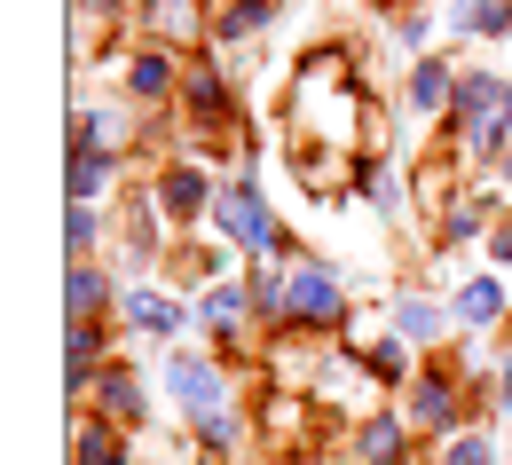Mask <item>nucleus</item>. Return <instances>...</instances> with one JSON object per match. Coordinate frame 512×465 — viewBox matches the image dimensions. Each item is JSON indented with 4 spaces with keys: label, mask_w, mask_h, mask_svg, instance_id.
<instances>
[{
    "label": "nucleus",
    "mask_w": 512,
    "mask_h": 465,
    "mask_svg": "<svg viewBox=\"0 0 512 465\" xmlns=\"http://www.w3.org/2000/svg\"><path fill=\"white\" fill-rule=\"evenodd\" d=\"M213 221H221V237H229V245L276 253V221H268V205H260V182H229V190L213 198Z\"/></svg>",
    "instance_id": "1"
},
{
    "label": "nucleus",
    "mask_w": 512,
    "mask_h": 465,
    "mask_svg": "<svg viewBox=\"0 0 512 465\" xmlns=\"http://www.w3.org/2000/svg\"><path fill=\"white\" fill-rule=\"evenodd\" d=\"M347 316V292L331 268H292L284 276V324H339Z\"/></svg>",
    "instance_id": "2"
},
{
    "label": "nucleus",
    "mask_w": 512,
    "mask_h": 465,
    "mask_svg": "<svg viewBox=\"0 0 512 465\" xmlns=\"http://www.w3.org/2000/svg\"><path fill=\"white\" fill-rule=\"evenodd\" d=\"M166 387H174V402H182L190 418H221V410H229V379H221L205 355H174V363H166Z\"/></svg>",
    "instance_id": "3"
},
{
    "label": "nucleus",
    "mask_w": 512,
    "mask_h": 465,
    "mask_svg": "<svg viewBox=\"0 0 512 465\" xmlns=\"http://www.w3.org/2000/svg\"><path fill=\"white\" fill-rule=\"evenodd\" d=\"M150 205H158L166 221H197V213L213 205V182H205V166H166V174H158V190H150Z\"/></svg>",
    "instance_id": "4"
},
{
    "label": "nucleus",
    "mask_w": 512,
    "mask_h": 465,
    "mask_svg": "<svg viewBox=\"0 0 512 465\" xmlns=\"http://www.w3.org/2000/svg\"><path fill=\"white\" fill-rule=\"evenodd\" d=\"M410 426H418V434H457V387H449L442 371H426V379L410 387Z\"/></svg>",
    "instance_id": "5"
},
{
    "label": "nucleus",
    "mask_w": 512,
    "mask_h": 465,
    "mask_svg": "<svg viewBox=\"0 0 512 465\" xmlns=\"http://www.w3.org/2000/svg\"><path fill=\"white\" fill-rule=\"evenodd\" d=\"M410 418H363V434H355V458L363 465H402L410 458Z\"/></svg>",
    "instance_id": "6"
},
{
    "label": "nucleus",
    "mask_w": 512,
    "mask_h": 465,
    "mask_svg": "<svg viewBox=\"0 0 512 465\" xmlns=\"http://www.w3.org/2000/svg\"><path fill=\"white\" fill-rule=\"evenodd\" d=\"M95 410H103V418H119V426L142 418V387H134L127 363H103V371H95Z\"/></svg>",
    "instance_id": "7"
},
{
    "label": "nucleus",
    "mask_w": 512,
    "mask_h": 465,
    "mask_svg": "<svg viewBox=\"0 0 512 465\" xmlns=\"http://www.w3.org/2000/svg\"><path fill=\"white\" fill-rule=\"evenodd\" d=\"M505 79H489V71H473V79H457V127H481V119H505Z\"/></svg>",
    "instance_id": "8"
},
{
    "label": "nucleus",
    "mask_w": 512,
    "mask_h": 465,
    "mask_svg": "<svg viewBox=\"0 0 512 465\" xmlns=\"http://www.w3.org/2000/svg\"><path fill=\"white\" fill-rule=\"evenodd\" d=\"M111 166H119V158H111V142H87V134H79V142H71V198H103V182H111Z\"/></svg>",
    "instance_id": "9"
},
{
    "label": "nucleus",
    "mask_w": 512,
    "mask_h": 465,
    "mask_svg": "<svg viewBox=\"0 0 512 465\" xmlns=\"http://www.w3.org/2000/svg\"><path fill=\"white\" fill-rule=\"evenodd\" d=\"M449 316L481 332V324H497V316H505V292H497L489 276H465V284H457V300H449Z\"/></svg>",
    "instance_id": "10"
},
{
    "label": "nucleus",
    "mask_w": 512,
    "mask_h": 465,
    "mask_svg": "<svg viewBox=\"0 0 512 465\" xmlns=\"http://www.w3.org/2000/svg\"><path fill=\"white\" fill-rule=\"evenodd\" d=\"M127 324H134V332H182V308H174L166 292L134 284V292H127Z\"/></svg>",
    "instance_id": "11"
},
{
    "label": "nucleus",
    "mask_w": 512,
    "mask_h": 465,
    "mask_svg": "<svg viewBox=\"0 0 512 465\" xmlns=\"http://www.w3.org/2000/svg\"><path fill=\"white\" fill-rule=\"evenodd\" d=\"M449 24H457L465 40H473V32H481V40H497V32H512V0H457V8H449Z\"/></svg>",
    "instance_id": "12"
},
{
    "label": "nucleus",
    "mask_w": 512,
    "mask_h": 465,
    "mask_svg": "<svg viewBox=\"0 0 512 465\" xmlns=\"http://www.w3.org/2000/svg\"><path fill=\"white\" fill-rule=\"evenodd\" d=\"M64 308H71V316H103V308H111V276H103V268H87V261H71Z\"/></svg>",
    "instance_id": "13"
},
{
    "label": "nucleus",
    "mask_w": 512,
    "mask_h": 465,
    "mask_svg": "<svg viewBox=\"0 0 512 465\" xmlns=\"http://www.w3.org/2000/svg\"><path fill=\"white\" fill-rule=\"evenodd\" d=\"M268 16H276V0H237V8H221V16H213V48H237V40L260 32Z\"/></svg>",
    "instance_id": "14"
},
{
    "label": "nucleus",
    "mask_w": 512,
    "mask_h": 465,
    "mask_svg": "<svg viewBox=\"0 0 512 465\" xmlns=\"http://www.w3.org/2000/svg\"><path fill=\"white\" fill-rule=\"evenodd\" d=\"M245 308H253V292H245V284H213V292L197 300V324H213V332H229V324H237Z\"/></svg>",
    "instance_id": "15"
},
{
    "label": "nucleus",
    "mask_w": 512,
    "mask_h": 465,
    "mask_svg": "<svg viewBox=\"0 0 512 465\" xmlns=\"http://www.w3.org/2000/svg\"><path fill=\"white\" fill-rule=\"evenodd\" d=\"M442 103H457V87H449V71L426 56V64H410V111H442Z\"/></svg>",
    "instance_id": "16"
},
{
    "label": "nucleus",
    "mask_w": 512,
    "mask_h": 465,
    "mask_svg": "<svg viewBox=\"0 0 512 465\" xmlns=\"http://www.w3.org/2000/svg\"><path fill=\"white\" fill-rule=\"evenodd\" d=\"M95 371H103V339L87 332V316H71V363H64V379H71V387H87Z\"/></svg>",
    "instance_id": "17"
},
{
    "label": "nucleus",
    "mask_w": 512,
    "mask_h": 465,
    "mask_svg": "<svg viewBox=\"0 0 512 465\" xmlns=\"http://www.w3.org/2000/svg\"><path fill=\"white\" fill-rule=\"evenodd\" d=\"M127 87L142 95V103H166V95H174V64H166V56H134Z\"/></svg>",
    "instance_id": "18"
},
{
    "label": "nucleus",
    "mask_w": 512,
    "mask_h": 465,
    "mask_svg": "<svg viewBox=\"0 0 512 465\" xmlns=\"http://www.w3.org/2000/svg\"><path fill=\"white\" fill-rule=\"evenodd\" d=\"M355 190H363L371 205H386V213H402V182L386 174L379 158H363V166H355Z\"/></svg>",
    "instance_id": "19"
},
{
    "label": "nucleus",
    "mask_w": 512,
    "mask_h": 465,
    "mask_svg": "<svg viewBox=\"0 0 512 465\" xmlns=\"http://www.w3.org/2000/svg\"><path fill=\"white\" fill-rule=\"evenodd\" d=\"M95 237H103L95 205H87V198H71V221H64V245H71V261H87V253H95Z\"/></svg>",
    "instance_id": "20"
},
{
    "label": "nucleus",
    "mask_w": 512,
    "mask_h": 465,
    "mask_svg": "<svg viewBox=\"0 0 512 465\" xmlns=\"http://www.w3.org/2000/svg\"><path fill=\"white\" fill-rule=\"evenodd\" d=\"M434 332H442V308H426V300L394 308V339H434Z\"/></svg>",
    "instance_id": "21"
},
{
    "label": "nucleus",
    "mask_w": 512,
    "mask_h": 465,
    "mask_svg": "<svg viewBox=\"0 0 512 465\" xmlns=\"http://www.w3.org/2000/svg\"><path fill=\"white\" fill-rule=\"evenodd\" d=\"M79 465H127L119 434H111V426H79Z\"/></svg>",
    "instance_id": "22"
},
{
    "label": "nucleus",
    "mask_w": 512,
    "mask_h": 465,
    "mask_svg": "<svg viewBox=\"0 0 512 465\" xmlns=\"http://www.w3.org/2000/svg\"><path fill=\"white\" fill-rule=\"evenodd\" d=\"M221 111H229V103H221V87H213V71H197V79H190V119H197V127H213Z\"/></svg>",
    "instance_id": "23"
},
{
    "label": "nucleus",
    "mask_w": 512,
    "mask_h": 465,
    "mask_svg": "<svg viewBox=\"0 0 512 465\" xmlns=\"http://www.w3.org/2000/svg\"><path fill=\"white\" fill-rule=\"evenodd\" d=\"M442 465H497V450H489V434H449Z\"/></svg>",
    "instance_id": "24"
},
{
    "label": "nucleus",
    "mask_w": 512,
    "mask_h": 465,
    "mask_svg": "<svg viewBox=\"0 0 512 465\" xmlns=\"http://www.w3.org/2000/svg\"><path fill=\"white\" fill-rule=\"evenodd\" d=\"M371 371H379V379H402V371H410V363H402V347H394V339H386V347H371Z\"/></svg>",
    "instance_id": "25"
},
{
    "label": "nucleus",
    "mask_w": 512,
    "mask_h": 465,
    "mask_svg": "<svg viewBox=\"0 0 512 465\" xmlns=\"http://www.w3.org/2000/svg\"><path fill=\"white\" fill-rule=\"evenodd\" d=\"M489 253H497V261H512V229H497V237H489Z\"/></svg>",
    "instance_id": "26"
},
{
    "label": "nucleus",
    "mask_w": 512,
    "mask_h": 465,
    "mask_svg": "<svg viewBox=\"0 0 512 465\" xmlns=\"http://www.w3.org/2000/svg\"><path fill=\"white\" fill-rule=\"evenodd\" d=\"M505 127H512V95H505Z\"/></svg>",
    "instance_id": "27"
},
{
    "label": "nucleus",
    "mask_w": 512,
    "mask_h": 465,
    "mask_svg": "<svg viewBox=\"0 0 512 465\" xmlns=\"http://www.w3.org/2000/svg\"><path fill=\"white\" fill-rule=\"evenodd\" d=\"M505 182H512V158H505Z\"/></svg>",
    "instance_id": "28"
}]
</instances>
